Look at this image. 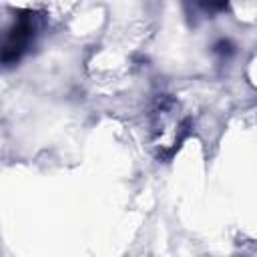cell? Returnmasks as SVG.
<instances>
[{
	"instance_id": "cell-1",
	"label": "cell",
	"mask_w": 257,
	"mask_h": 257,
	"mask_svg": "<svg viewBox=\"0 0 257 257\" xmlns=\"http://www.w3.org/2000/svg\"><path fill=\"white\" fill-rule=\"evenodd\" d=\"M191 128L193 120L175 96H157L149 112V143L159 161H169L189 137Z\"/></svg>"
},
{
	"instance_id": "cell-2",
	"label": "cell",
	"mask_w": 257,
	"mask_h": 257,
	"mask_svg": "<svg viewBox=\"0 0 257 257\" xmlns=\"http://www.w3.org/2000/svg\"><path fill=\"white\" fill-rule=\"evenodd\" d=\"M40 28V14L32 10L18 12V16L0 32V66L18 64L34 46Z\"/></svg>"
}]
</instances>
